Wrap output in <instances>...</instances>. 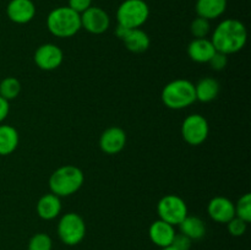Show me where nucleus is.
Returning a JSON list of instances; mask_svg holds the SVG:
<instances>
[{"label": "nucleus", "instance_id": "7c9ffc66", "mask_svg": "<svg viewBox=\"0 0 251 250\" xmlns=\"http://www.w3.org/2000/svg\"><path fill=\"white\" fill-rule=\"evenodd\" d=\"M162 250H176L173 247H167V248H162Z\"/></svg>", "mask_w": 251, "mask_h": 250}, {"label": "nucleus", "instance_id": "393cba45", "mask_svg": "<svg viewBox=\"0 0 251 250\" xmlns=\"http://www.w3.org/2000/svg\"><path fill=\"white\" fill-rule=\"evenodd\" d=\"M53 243L46 233H37L29 239L28 250H51Z\"/></svg>", "mask_w": 251, "mask_h": 250}, {"label": "nucleus", "instance_id": "a211bd4d", "mask_svg": "<svg viewBox=\"0 0 251 250\" xmlns=\"http://www.w3.org/2000/svg\"><path fill=\"white\" fill-rule=\"evenodd\" d=\"M227 9V0H198L196 12L198 16L207 20L218 19Z\"/></svg>", "mask_w": 251, "mask_h": 250}, {"label": "nucleus", "instance_id": "cd10ccee", "mask_svg": "<svg viewBox=\"0 0 251 250\" xmlns=\"http://www.w3.org/2000/svg\"><path fill=\"white\" fill-rule=\"evenodd\" d=\"M191 242L193 240L190 238H188L183 233H180V234H176L171 247H173L176 250H190Z\"/></svg>", "mask_w": 251, "mask_h": 250}, {"label": "nucleus", "instance_id": "4be33fe9", "mask_svg": "<svg viewBox=\"0 0 251 250\" xmlns=\"http://www.w3.org/2000/svg\"><path fill=\"white\" fill-rule=\"evenodd\" d=\"M21 92V83L15 77H5L0 82V96L6 100H15Z\"/></svg>", "mask_w": 251, "mask_h": 250}, {"label": "nucleus", "instance_id": "f8f14e48", "mask_svg": "<svg viewBox=\"0 0 251 250\" xmlns=\"http://www.w3.org/2000/svg\"><path fill=\"white\" fill-rule=\"evenodd\" d=\"M6 14L15 24H28L36 15V6L32 0H11L7 4Z\"/></svg>", "mask_w": 251, "mask_h": 250}, {"label": "nucleus", "instance_id": "39448f33", "mask_svg": "<svg viewBox=\"0 0 251 250\" xmlns=\"http://www.w3.org/2000/svg\"><path fill=\"white\" fill-rule=\"evenodd\" d=\"M150 16L149 5L144 0H125L117 11L118 25L126 28H140Z\"/></svg>", "mask_w": 251, "mask_h": 250}, {"label": "nucleus", "instance_id": "4468645a", "mask_svg": "<svg viewBox=\"0 0 251 250\" xmlns=\"http://www.w3.org/2000/svg\"><path fill=\"white\" fill-rule=\"evenodd\" d=\"M176 234V229H174V225H169V223L164 222V221L162 220L154 221L149 229L150 239H151L152 243H154L157 247L161 248L171 247Z\"/></svg>", "mask_w": 251, "mask_h": 250}, {"label": "nucleus", "instance_id": "bb28decb", "mask_svg": "<svg viewBox=\"0 0 251 250\" xmlns=\"http://www.w3.org/2000/svg\"><path fill=\"white\" fill-rule=\"evenodd\" d=\"M208 64H210V66L213 69V70L216 71L223 70L228 64V55L216 50V53L213 54L212 58L210 59Z\"/></svg>", "mask_w": 251, "mask_h": 250}, {"label": "nucleus", "instance_id": "7ed1b4c3", "mask_svg": "<svg viewBox=\"0 0 251 250\" xmlns=\"http://www.w3.org/2000/svg\"><path fill=\"white\" fill-rule=\"evenodd\" d=\"M85 175L82 171L75 166H63L53 172L49 178V188L59 198L70 196L80 190Z\"/></svg>", "mask_w": 251, "mask_h": 250}, {"label": "nucleus", "instance_id": "ddd939ff", "mask_svg": "<svg viewBox=\"0 0 251 250\" xmlns=\"http://www.w3.org/2000/svg\"><path fill=\"white\" fill-rule=\"evenodd\" d=\"M207 213L213 221L218 223H228L235 217L234 203L227 198L216 196L208 202Z\"/></svg>", "mask_w": 251, "mask_h": 250}, {"label": "nucleus", "instance_id": "c85d7f7f", "mask_svg": "<svg viewBox=\"0 0 251 250\" xmlns=\"http://www.w3.org/2000/svg\"><path fill=\"white\" fill-rule=\"evenodd\" d=\"M91 6H92V0H69V7L80 15Z\"/></svg>", "mask_w": 251, "mask_h": 250}, {"label": "nucleus", "instance_id": "6ab92c4d", "mask_svg": "<svg viewBox=\"0 0 251 250\" xmlns=\"http://www.w3.org/2000/svg\"><path fill=\"white\" fill-rule=\"evenodd\" d=\"M221 86L216 78L213 77H203L201 78L195 85V96L196 100H200L202 103H208L211 100H216L220 93Z\"/></svg>", "mask_w": 251, "mask_h": 250}, {"label": "nucleus", "instance_id": "6e6552de", "mask_svg": "<svg viewBox=\"0 0 251 250\" xmlns=\"http://www.w3.org/2000/svg\"><path fill=\"white\" fill-rule=\"evenodd\" d=\"M210 132L208 123L202 115L191 114L184 119L181 125V135L185 142L191 146H199L206 141Z\"/></svg>", "mask_w": 251, "mask_h": 250}, {"label": "nucleus", "instance_id": "9b49d317", "mask_svg": "<svg viewBox=\"0 0 251 250\" xmlns=\"http://www.w3.org/2000/svg\"><path fill=\"white\" fill-rule=\"evenodd\" d=\"M126 144V134L122 127L112 126L102 132L100 137V147L104 153L117 154Z\"/></svg>", "mask_w": 251, "mask_h": 250}, {"label": "nucleus", "instance_id": "f257e3e1", "mask_svg": "<svg viewBox=\"0 0 251 250\" xmlns=\"http://www.w3.org/2000/svg\"><path fill=\"white\" fill-rule=\"evenodd\" d=\"M247 39L248 32L245 25L239 20L227 19L217 25L211 42L216 50L229 55L242 50L247 43Z\"/></svg>", "mask_w": 251, "mask_h": 250}, {"label": "nucleus", "instance_id": "f3484780", "mask_svg": "<svg viewBox=\"0 0 251 250\" xmlns=\"http://www.w3.org/2000/svg\"><path fill=\"white\" fill-rule=\"evenodd\" d=\"M124 42L127 50L132 53H144L150 47V37L146 32L141 28H131L127 29L126 34L122 39Z\"/></svg>", "mask_w": 251, "mask_h": 250}, {"label": "nucleus", "instance_id": "412c9836", "mask_svg": "<svg viewBox=\"0 0 251 250\" xmlns=\"http://www.w3.org/2000/svg\"><path fill=\"white\" fill-rule=\"evenodd\" d=\"M19 146V132L11 125H0V156L11 154Z\"/></svg>", "mask_w": 251, "mask_h": 250}, {"label": "nucleus", "instance_id": "5701e85b", "mask_svg": "<svg viewBox=\"0 0 251 250\" xmlns=\"http://www.w3.org/2000/svg\"><path fill=\"white\" fill-rule=\"evenodd\" d=\"M235 208V217L245 221L249 223L251 221V195L249 193L244 194L242 198L238 200L237 205H234Z\"/></svg>", "mask_w": 251, "mask_h": 250}, {"label": "nucleus", "instance_id": "c756f323", "mask_svg": "<svg viewBox=\"0 0 251 250\" xmlns=\"http://www.w3.org/2000/svg\"><path fill=\"white\" fill-rule=\"evenodd\" d=\"M10 112V105L9 100H6L5 98H2L0 96V123L4 122L6 119V117L9 115Z\"/></svg>", "mask_w": 251, "mask_h": 250}, {"label": "nucleus", "instance_id": "dca6fc26", "mask_svg": "<svg viewBox=\"0 0 251 250\" xmlns=\"http://www.w3.org/2000/svg\"><path fill=\"white\" fill-rule=\"evenodd\" d=\"M61 211V201L55 194H46L37 202V213L42 220L50 221L58 217Z\"/></svg>", "mask_w": 251, "mask_h": 250}, {"label": "nucleus", "instance_id": "f03ea898", "mask_svg": "<svg viewBox=\"0 0 251 250\" xmlns=\"http://www.w3.org/2000/svg\"><path fill=\"white\" fill-rule=\"evenodd\" d=\"M47 27L53 36L69 38L80 31L81 16L69 6H59L51 10L47 17Z\"/></svg>", "mask_w": 251, "mask_h": 250}, {"label": "nucleus", "instance_id": "b1692460", "mask_svg": "<svg viewBox=\"0 0 251 250\" xmlns=\"http://www.w3.org/2000/svg\"><path fill=\"white\" fill-rule=\"evenodd\" d=\"M190 31L195 38H206L211 32L210 20L198 16L191 22Z\"/></svg>", "mask_w": 251, "mask_h": 250}, {"label": "nucleus", "instance_id": "20e7f679", "mask_svg": "<svg viewBox=\"0 0 251 250\" xmlns=\"http://www.w3.org/2000/svg\"><path fill=\"white\" fill-rule=\"evenodd\" d=\"M162 100L171 109H184L196 100L195 85L185 78L171 81L162 91Z\"/></svg>", "mask_w": 251, "mask_h": 250}, {"label": "nucleus", "instance_id": "aec40b11", "mask_svg": "<svg viewBox=\"0 0 251 250\" xmlns=\"http://www.w3.org/2000/svg\"><path fill=\"white\" fill-rule=\"evenodd\" d=\"M180 233L190 238L191 240H199L205 237L206 225L198 216H186L179 225Z\"/></svg>", "mask_w": 251, "mask_h": 250}, {"label": "nucleus", "instance_id": "a878e982", "mask_svg": "<svg viewBox=\"0 0 251 250\" xmlns=\"http://www.w3.org/2000/svg\"><path fill=\"white\" fill-rule=\"evenodd\" d=\"M247 225L248 223L245 222V221L240 220V218L238 217L232 218V220L227 223L228 232L232 235H234V237H240V235L244 234L245 230H247Z\"/></svg>", "mask_w": 251, "mask_h": 250}, {"label": "nucleus", "instance_id": "2eb2a0df", "mask_svg": "<svg viewBox=\"0 0 251 250\" xmlns=\"http://www.w3.org/2000/svg\"><path fill=\"white\" fill-rule=\"evenodd\" d=\"M216 53L211 39L207 38H195L189 43L188 55L195 63H208Z\"/></svg>", "mask_w": 251, "mask_h": 250}, {"label": "nucleus", "instance_id": "9d476101", "mask_svg": "<svg viewBox=\"0 0 251 250\" xmlns=\"http://www.w3.org/2000/svg\"><path fill=\"white\" fill-rule=\"evenodd\" d=\"M81 16V27L92 34L104 33L110 26L109 15L97 6L88 7Z\"/></svg>", "mask_w": 251, "mask_h": 250}, {"label": "nucleus", "instance_id": "1a4fd4ad", "mask_svg": "<svg viewBox=\"0 0 251 250\" xmlns=\"http://www.w3.org/2000/svg\"><path fill=\"white\" fill-rule=\"evenodd\" d=\"M64 60V53L56 44L46 43L37 48L34 53V63L44 71L58 69Z\"/></svg>", "mask_w": 251, "mask_h": 250}, {"label": "nucleus", "instance_id": "0eeeda50", "mask_svg": "<svg viewBox=\"0 0 251 250\" xmlns=\"http://www.w3.org/2000/svg\"><path fill=\"white\" fill-rule=\"evenodd\" d=\"M159 220L172 225H179L181 221L188 216V206L185 201L178 195H166L159 200L157 205Z\"/></svg>", "mask_w": 251, "mask_h": 250}, {"label": "nucleus", "instance_id": "423d86ee", "mask_svg": "<svg viewBox=\"0 0 251 250\" xmlns=\"http://www.w3.org/2000/svg\"><path fill=\"white\" fill-rule=\"evenodd\" d=\"M58 235L66 245H76L86 235V225L83 218L75 212H68L58 223Z\"/></svg>", "mask_w": 251, "mask_h": 250}]
</instances>
